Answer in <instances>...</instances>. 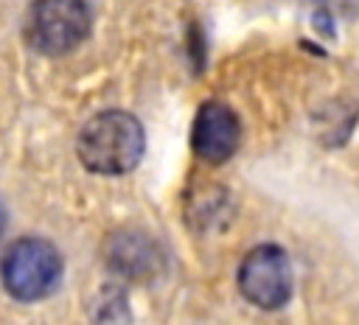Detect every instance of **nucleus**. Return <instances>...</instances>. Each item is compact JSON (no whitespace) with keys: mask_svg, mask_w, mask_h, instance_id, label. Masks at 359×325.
Here are the masks:
<instances>
[{"mask_svg":"<svg viewBox=\"0 0 359 325\" xmlns=\"http://www.w3.org/2000/svg\"><path fill=\"white\" fill-rule=\"evenodd\" d=\"M143 148H146L143 126L129 112H118V109L90 118L76 140V154L84 162V168L104 177H118L132 171L140 162Z\"/></svg>","mask_w":359,"mask_h":325,"instance_id":"1","label":"nucleus"},{"mask_svg":"<svg viewBox=\"0 0 359 325\" xmlns=\"http://www.w3.org/2000/svg\"><path fill=\"white\" fill-rule=\"evenodd\" d=\"M62 277L59 249L45 238L14 241L0 261V280L14 300L34 303L48 297Z\"/></svg>","mask_w":359,"mask_h":325,"instance_id":"2","label":"nucleus"},{"mask_svg":"<svg viewBox=\"0 0 359 325\" xmlns=\"http://www.w3.org/2000/svg\"><path fill=\"white\" fill-rule=\"evenodd\" d=\"M90 34L84 0H34L25 14V42L45 56H62Z\"/></svg>","mask_w":359,"mask_h":325,"instance_id":"3","label":"nucleus"},{"mask_svg":"<svg viewBox=\"0 0 359 325\" xmlns=\"http://www.w3.org/2000/svg\"><path fill=\"white\" fill-rule=\"evenodd\" d=\"M238 289L247 297V303L264 311L286 305L292 294V263L286 252L272 244L250 249L238 266Z\"/></svg>","mask_w":359,"mask_h":325,"instance_id":"4","label":"nucleus"},{"mask_svg":"<svg viewBox=\"0 0 359 325\" xmlns=\"http://www.w3.org/2000/svg\"><path fill=\"white\" fill-rule=\"evenodd\" d=\"M241 137V126L236 112L224 101H205L194 118L191 129V146L199 160L205 162H224L236 154Z\"/></svg>","mask_w":359,"mask_h":325,"instance_id":"5","label":"nucleus"},{"mask_svg":"<svg viewBox=\"0 0 359 325\" xmlns=\"http://www.w3.org/2000/svg\"><path fill=\"white\" fill-rule=\"evenodd\" d=\"M107 263L123 277L146 280L160 272L163 255L151 238L140 233H118L107 241Z\"/></svg>","mask_w":359,"mask_h":325,"instance_id":"6","label":"nucleus"},{"mask_svg":"<svg viewBox=\"0 0 359 325\" xmlns=\"http://www.w3.org/2000/svg\"><path fill=\"white\" fill-rule=\"evenodd\" d=\"M3 230H6V210H3V205H0V238H3Z\"/></svg>","mask_w":359,"mask_h":325,"instance_id":"7","label":"nucleus"}]
</instances>
